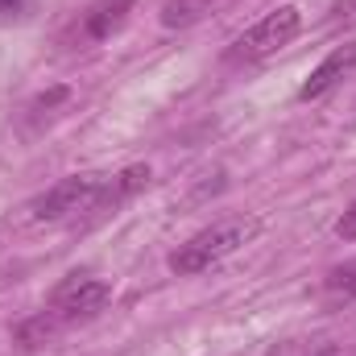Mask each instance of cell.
<instances>
[{"label":"cell","instance_id":"cell-1","mask_svg":"<svg viewBox=\"0 0 356 356\" xmlns=\"http://www.w3.org/2000/svg\"><path fill=\"white\" fill-rule=\"evenodd\" d=\"M257 232H261V224H257L253 216L220 220V224H211V228L195 232L186 245H178L175 253H170V269H175L178 277H195V273H203V269L220 266L224 257L241 253Z\"/></svg>","mask_w":356,"mask_h":356},{"label":"cell","instance_id":"cell-2","mask_svg":"<svg viewBox=\"0 0 356 356\" xmlns=\"http://www.w3.org/2000/svg\"><path fill=\"white\" fill-rule=\"evenodd\" d=\"M108 178L112 175H71L58 178L50 191H42L33 203H29V216L33 220H71V216H83V211H99L104 203V191H108Z\"/></svg>","mask_w":356,"mask_h":356},{"label":"cell","instance_id":"cell-3","mask_svg":"<svg viewBox=\"0 0 356 356\" xmlns=\"http://www.w3.org/2000/svg\"><path fill=\"white\" fill-rule=\"evenodd\" d=\"M298 29H302V13H298L294 4H277L273 13H266L257 25H249V29L232 42V50H228L224 58H228V63H261L269 54H277L282 46H290Z\"/></svg>","mask_w":356,"mask_h":356},{"label":"cell","instance_id":"cell-4","mask_svg":"<svg viewBox=\"0 0 356 356\" xmlns=\"http://www.w3.org/2000/svg\"><path fill=\"white\" fill-rule=\"evenodd\" d=\"M108 302H112V282L91 277V273H67V277L50 290L46 311H50L63 327H71V323H79V319L99 315Z\"/></svg>","mask_w":356,"mask_h":356},{"label":"cell","instance_id":"cell-5","mask_svg":"<svg viewBox=\"0 0 356 356\" xmlns=\"http://www.w3.org/2000/svg\"><path fill=\"white\" fill-rule=\"evenodd\" d=\"M353 71H356V42H344L307 75V83L298 88V99H323L332 88H340Z\"/></svg>","mask_w":356,"mask_h":356},{"label":"cell","instance_id":"cell-6","mask_svg":"<svg viewBox=\"0 0 356 356\" xmlns=\"http://www.w3.org/2000/svg\"><path fill=\"white\" fill-rule=\"evenodd\" d=\"M133 4H137V0H95L88 13H83V33H88L91 42H104V38H112V33H116V29L129 21Z\"/></svg>","mask_w":356,"mask_h":356},{"label":"cell","instance_id":"cell-7","mask_svg":"<svg viewBox=\"0 0 356 356\" xmlns=\"http://www.w3.org/2000/svg\"><path fill=\"white\" fill-rule=\"evenodd\" d=\"M67 327L42 307L33 319H25V323H17V332H13V340H17V348H25V353H38V348H46V344H54L58 336H63Z\"/></svg>","mask_w":356,"mask_h":356},{"label":"cell","instance_id":"cell-8","mask_svg":"<svg viewBox=\"0 0 356 356\" xmlns=\"http://www.w3.org/2000/svg\"><path fill=\"white\" fill-rule=\"evenodd\" d=\"M149 182V166H129V170H120V175L108 178V191H104V203H99V211H116L124 199H133L141 186Z\"/></svg>","mask_w":356,"mask_h":356},{"label":"cell","instance_id":"cell-9","mask_svg":"<svg viewBox=\"0 0 356 356\" xmlns=\"http://www.w3.org/2000/svg\"><path fill=\"white\" fill-rule=\"evenodd\" d=\"M323 298L327 302H353L356 298V257L336 266L327 277H323Z\"/></svg>","mask_w":356,"mask_h":356},{"label":"cell","instance_id":"cell-10","mask_svg":"<svg viewBox=\"0 0 356 356\" xmlns=\"http://www.w3.org/2000/svg\"><path fill=\"white\" fill-rule=\"evenodd\" d=\"M216 0H170L166 8H162V25H191V21H199L207 8H211Z\"/></svg>","mask_w":356,"mask_h":356},{"label":"cell","instance_id":"cell-11","mask_svg":"<svg viewBox=\"0 0 356 356\" xmlns=\"http://www.w3.org/2000/svg\"><path fill=\"white\" fill-rule=\"evenodd\" d=\"M336 236H340V241H356V203L336 220Z\"/></svg>","mask_w":356,"mask_h":356},{"label":"cell","instance_id":"cell-12","mask_svg":"<svg viewBox=\"0 0 356 356\" xmlns=\"http://www.w3.org/2000/svg\"><path fill=\"white\" fill-rule=\"evenodd\" d=\"M332 17L344 21V25H356V0H340V4L332 8Z\"/></svg>","mask_w":356,"mask_h":356},{"label":"cell","instance_id":"cell-13","mask_svg":"<svg viewBox=\"0 0 356 356\" xmlns=\"http://www.w3.org/2000/svg\"><path fill=\"white\" fill-rule=\"evenodd\" d=\"M25 4L29 0H0V17H17V13H25Z\"/></svg>","mask_w":356,"mask_h":356}]
</instances>
